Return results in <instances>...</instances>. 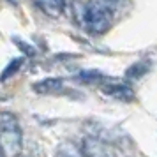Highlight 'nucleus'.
I'll return each mask as SVG.
<instances>
[{
    "mask_svg": "<svg viewBox=\"0 0 157 157\" xmlns=\"http://www.w3.org/2000/svg\"><path fill=\"white\" fill-rule=\"evenodd\" d=\"M0 147L6 157H16L23 148V131L16 115L0 111Z\"/></svg>",
    "mask_w": 157,
    "mask_h": 157,
    "instance_id": "f257e3e1",
    "label": "nucleus"
},
{
    "mask_svg": "<svg viewBox=\"0 0 157 157\" xmlns=\"http://www.w3.org/2000/svg\"><path fill=\"white\" fill-rule=\"evenodd\" d=\"M111 21H113V14L108 13L106 9L99 7L97 4H94L90 0L81 29L88 34H92V36H102L111 29Z\"/></svg>",
    "mask_w": 157,
    "mask_h": 157,
    "instance_id": "f03ea898",
    "label": "nucleus"
},
{
    "mask_svg": "<svg viewBox=\"0 0 157 157\" xmlns=\"http://www.w3.org/2000/svg\"><path fill=\"white\" fill-rule=\"evenodd\" d=\"M81 150H83V157H117L113 147L95 136H86L83 140Z\"/></svg>",
    "mask_w": 157,
    "mask_h": 157,
    "instance_id": "7ed1b4c3",
    "label": "nucleus"
},
{
    "mask_svg": "<svg viewBox=\"0 0 157 157\" xmlns=\"http://www.w3.org/2000/svg\"><path fill=\"white\" fill-rule=\"evenodd\" d=\"M101 90L104 95L111 97L115 101H122V102H131V101L136 99V94L134 90L131 88L129 85H120V83H115V85H102Z\"/></svg>",
    "mask_w": 157,
    "mask_h": 157,
    "instance_id": "20e7f679",
    "label": "nucleus"
},
{
    "mask_svg": "<svg viewBox=\"0 0 157 157\" xmlns=\"http://www.w3.org/2000/svg\"><path fill=\"white\" fill-rule=\"evenodd\" d=\"M32 4L50 18H60L67 7L65 0H32Z\"/></svg>",
    "mask_w": 157,
    "mask_h": 157,
    "instance_id": "39448f33",
    "label": "nucleus"
},
{
    "mask_svg": "<svg viewBox=\"0 0 157 157\" xmlns=\"http://www.w3.org/2000/svg\"><path fill=\"white\" fill-rule=\"evenodd\" d=\"M37 94H57L62 90V79L60 78H46L34 85Z\"/></svg>",
    "mask_w": 157,
    "mask_h": 157,
    "instance_id": "423d86ee",
    "label": "nucleus"
},
{
    "mask_svg": "<svg viewBox=\"0 0 157 157\" xmlns=\"http://www.w3.org/2000/svg\"><path fill=\"white\" fill-rule=\"evenodd\" d=\"M55 157H83V150L71 141H64L57 147Z\"/></svg>",
    "mask_w": 157,
    "mask_h": 157,
    "instance_id": "0eeeda50",
    "label": "nucleus"
},
{
    "mask_svg": "<svg viewBox=\"0 0 157 157\" xmlns=\"http://www.w3.org/2000/svg\"><path fill=\"white\" fill-rule=\"evenodd\" d=\"M150 69V62L148 60H140V62H136V64H132L131 67H129L127 71H125V76L131 79H136V78H141L145 72Z\"/></svg>",
    "mask_w": 157,
    "mask_h": 157,
    "instance_id": "6e6552de",
    "label": "nucleus"
},
{
    "mask_svg": "<svg viewBox=\"0 0 157 157\" xmlns=\"http://www.w3.org/2000/svg\"><path fill=\"white\" fill-rule=\"evenodd\" d=\"M21 58H16V60H11L9 62V65L4 69V74L0 76V81H4V79H7V78H11L13 74H16L18 72V69H20V65H21Z\"/></svg>",
    "mask_w": 157,
    "mask_h": 157,
    "instance_id": "1a4fd4ad",
    "label": "nucleus"
},
{
    "mask_svg": "<svg viewBox=\"0 0 157 157\" xmlns=\"http://www.w3.org/2000/svg\"><path fill=\"white\" fill-rule=\"evenodd\" d=\"M9 4H20V0H7Z\"/></svg>",
    "mask_w": 157,
    "mask_h": 157,
    "instance_id": "9d476101",
    "label": "nucleus"
},
{
    "mask_svg": "<svg viewBox=\"0 0 157 157\" xmlns=\"http://www.w3.org/2000/svg\"><path fill=\"white\" fill-rule=\"evenodd\" d=\"M0 157H6V154H4V150H2V147H0Z\"/></svg>",
    "mask_w": 157,
    "mask_h": 157,
    "instance_id": "9b49d317",
    "label": "nucleus"
},
{
    "mask_svg": "<svg viewBox=\"0 0 157 157\" xmlns=\"http://www.w3.org/2000/svg\"><path fill=\"white\" fill-rule=\"evenodd\" d=\"M16 157H29V155H21V154H20V155H16Z\"/></svg>",
    "mask_w": 157,
    "mask_h": 157,
    "instance_id": "f8f14e48",
    "label": "nucleus"
}]
</instances>
